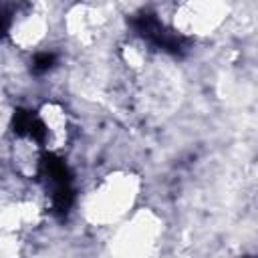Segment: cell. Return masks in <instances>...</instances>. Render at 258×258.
I'll return each instance as SVG.
<instances>
[{
  "instance_id": "cell-1",
  "label": "cell",
  "mask_w": 258,
  "mask_h": 258,
  "mask_svg": "<svg viewBox=\"0 0 258 258\" xmlns=\"http://www.w3.org/2000/svg\"><path fill=\"white\" fill-rule=\"evenodd\" d=\"M40 175L50 187L54 212L64 214L73 204V187H71V173L67 163L56 155H44L40 161Z\"/></svg>"
},
{
  "instance_id": "cell-2",
  "label": "cell",
  "mask_w": 258,
  "mask_h": 258,
  "mask_svg": "<svg viewBox=\"0 0 258 258\" xmlns=\"http://www.w3.org/2000/svg\"><path fill=\"white\" fill-rule=\"evenodd\" d=\"M133 26L143 38H147L149 42H153L155 46H159V48H163L167 52L177 54V52H181L185 48V40L177 32L167 30L157 20L155 14H139L137 18H133Z\"/></svg>"
},
{
  "instance_id": "cell-3",
  "label": "cell",
  "mask_w": 258,
  "mask_h": 258,
  "mask_svg": "<svg viewBox=\"0 0 258 258\" xmlns=\"http://www.w3.org/2000/svg\"><path fill=\"white\" fill-rule=\"evenodd\" d=\"M54 62H56V56L52 52H40L32 60V71L38 73V75L40 73H46V71H50L54 67Z\"/></svg>"
},
{
  "instance_id": "cell-4",
  "label": "cell",
  "mask_w": 258,
  "mask_h": 258,
  "mask_svg": "<svg viewBox=\"0 0 258 258\" xmlns=\"http://www.w3.org/2000/svg\"><path fill=\"white\" fill-rule=\"evenodd\" d=\"M6 30H8V16L4 12H0V38H4Z\"/></svg>"
}]
</instances>
